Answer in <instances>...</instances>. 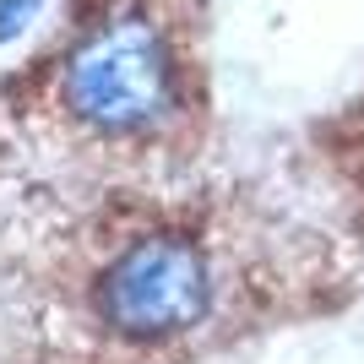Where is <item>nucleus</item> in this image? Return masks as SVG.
<instances>
[{
    "mask_svg": "<svg viewBox=\"0 0 364 364\" xmlns=\"http://www.w3.org/2000/svg\"><path fill=\"white\" fill-rule=\"evenodd\" d=\"M60 98L98 136H147L180 109V60L168 33L141 11L87 28L60 65Z\"/></svg>",
    "mask_w": 364,
    "mask_h": 364,
    "instance_id": "nucleus-1",
    "label": "nucleus"
},
{
    "mask_svg": "<svg viewBox=\"0 0 364 364\" xmlns=\"http://www.w3.org/2000/svg\"><path fill=\"white\" fill-rule=\"evenodd\" d=\"M92 310L125 343H174L213 310V261L191 234H141L98 272Z\"/></svg>",
    "mask_w": 364,
    "mask_h": 364,
    "instance_id": "nucleus-2",
    "label": "nucleus"
},
{
    "mask_svg": "<svg viewBox=\"0 0 364 364\" xmlns=\"http://www.w3.org/2000/svg\"><path fill=\"white\" fill-rule=\"evenodd\" d=\"M38 11V0H0V38H11V33H22V22Z\"/></svg>",
    "mask_w": 364,
    "mask_h": 364,
    "instance_id": "nucleus-3",
    "label": "nucleus"
}]
</instances>
